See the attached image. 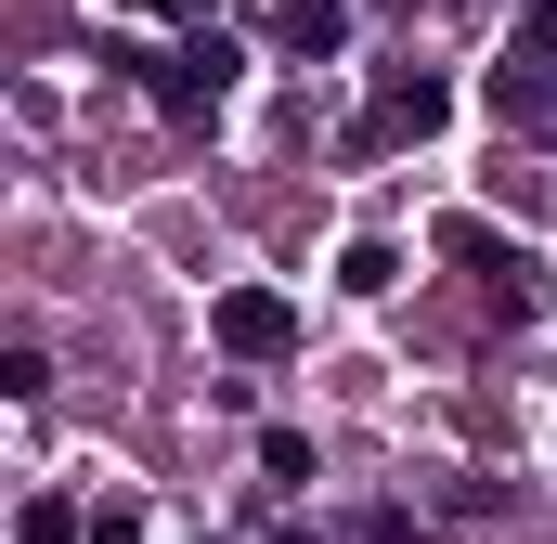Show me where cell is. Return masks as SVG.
Segmentation results:
<instances>
[{"instance_id":"5","label":"cell","mask_w":557,"mask_h":544,"mask_svg":"<svg viewBox=\"0 0 557 544\" xmlns=\"http://www.w3.org/2000/svg\"><path fill=\"white\" fill-rule=\"evenodd\" d=\"M441 260H467V272H480V285H493V298H519V311L545 298V285H532V260H519V247H493L480 221H441Z\"/></svg>"},{"instance_id":"4","label":"cell","mask_w":557,"mask_h":544,"mask_svg":"<svg viewBox=\"0 0 557 544\" xmlns=\"http://www.w3.org/2000/svg\"><path fill=\"white\" fill-rule=\"evenodd\" d=\"M480 104H493L506 131H557V52L545 39H506V65L480 78Z\"/></svg>"},{"instance_id":"2","label":"cell","mask_w":557,"mask_h":544,"mask_svg":"<svg viewBox=\"0 0 557 544\" xmlns=\"http://www.w3.org/2000/svg\"><path fill=\"white\" fill-rule=\"evenodd\" d=\"M441 118H454V78H441V65H389L376 104H363V131H350V156H403V143H428Z\"/></svg>"},{"instance_id":"13","label":"cell","mask_w":557,"mask_h":544,"mask_svg":"<svg viewBox=\"0 0 557 544\" xmlns=\"http://www.w3.org/2000/svg\"><path fill=\"white\" fill-rule=\"evenodd\" d=\"M143 13H169V26H208V0H143Z\"/></svg>"},{"instance_id":"6","label":"cell","mask_w":557,"mask_h":544,"mask_svg":"<svg viewBox=\"0 0 557 544\" xmlns=\"http://www.w3.org/2000/svg\"><path fill=\"white\" fill-rule=\"evenodd\" d=\"M337 39H350V13H337V0H285V13H273V52H298V65H324Z\"/></svg>"},{"instance_id":"10","label":"cell","mask_w":557,"mask_h":544,"mask_svg":"<svg viewBox=\"0 0 557 544\" xmlns=\"http://www.w3.org/2000/svg\"><path fill=\"white\" fill-rule=\"evenodd\" d=\"M0 390H13V403H39V390H52V350H39V337H13V350H0Z\"/></svg>"},{"instance_id":"1","label":"cell","mask_w":557,"mask_h":544,"mask_svg":"<svg viewBox=\"0 0 557 544\" xmlns=\"http://www.w3.org/2000/svg\"><path fill=\"white\" fill-rule=\"evenodd\" d=\"M104 65H117L131 91H156L169 118H221V104H234V65H247V52H234L221 26H195L182 52H143V39H104Z\"/></svg>"},{"instance_id":"9","label":"cell","mask_w":557,"mask_h":544,"mask_svg":"<svg viewBox=\"0 0 557 544\" xmlns=\"http://www.w3.org/2000/svg\"><path fill=\"white\" fill-rule=\"evenodd\" d=\"M337 285H350V298H389V285H403V247H376V234H363V247L337 260Z\"/></svg>"},{"instance_id":"11","label":"cell","mask_w":557,"mask_h":544,"mask_svg":"<svg viewBox=\"0 0 557 544\" xmlns=\"http://www.w3.org/2000/svg\"><path fill=\"white\" fill-rule=\"evenodd\" d=\"M91 544H143V506H131V493H104V506H91Z\"/></svg>"},{"instance_id":"8","label":"cell","mask_w":557,"mask_h":544,"mask_svg":"<svg viewBox=\"0 0 557 544\" xmlns=\"http://www.w3.org/2000/svg\"><path fill=\"white\" fill-rule=\"evenodd\" d=\"M260 480H285V493H311V428H260Z\"/></svg>"},{"instance_id":"12","label":"cell","mask_w":557,"mask_h":544,"mask_svg":"<svg viewBox=\"0 0 557 544\" xmlns=\"http://www.w3.org/2000/svg\"><path fill=\"white\" fill-rule=\"evenodd\" d=\"M519 39H545V52H557V0H519Z\"/></svg>"},{"instance_id":"7","label":"cell","mask_w":557,"mask_h":544,"mask_svg":"<svg viewBox=\"0 0 557 544\" xmlns=\"http://www.w3.org/2000/svg\"><path fill=\"white\" fill-rule=\"evenodd\" d=\"M13 544H91V519H78L65 493H26V506H13Z\"/></svg>"},{"instance_id":"3","label":"cell","mask_w":557,"mask_h":544,"mask_svg":"<svg viewBox=\"0 0 557 544\" xmlns=\"http://www.w3.org/2000/svg\"><path fill=\"white\" fill-rule=\"evenodd\" d=\"M208 337H221L234 363H285V350H298V298H285V285H221V298H208Z\"/></svg>"}]
</instances>
